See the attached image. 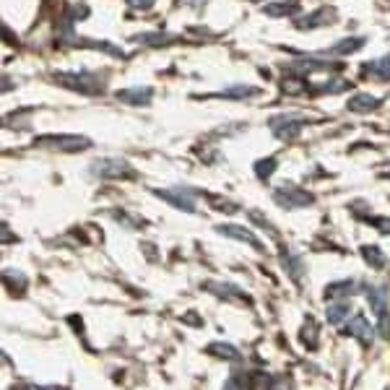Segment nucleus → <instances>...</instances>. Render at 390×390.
I'll return each mask as SVG.
<instances>
[{
	"mask_svg": "<svg viewBox=\"0 0 390 390\" xmlns=\"http://www.w3.org/2000/svg\"><path fill=\"white\" fill-rule=\"evenodd\" d=\"M216 232H218V235L229 237V239H237V242H245V245L255 247V250H265L263 242H260V239H258V237H255L247 227H242V224H218Z\"/></svg>",
	"mask_w": 390,
	"mask_h": 390,
	"instance_id": "7",
	"label": "nucleus"
},
{
	"mask_svg": "<svg viewBox=\"0 0 390 390\" xmlns=\"http://www.w3.org/2000/svg\"><path fill=\"white\" fill-rule=\"evenodd\" d=\"M203 289L221 291V294H239V289H237V286H218V284H203Z\"/></svg>",
	"mask_w": 390,
	"mask_h": 390,
	"instance_id": "24",
	"label": "nucleus"
},
{
	"mask_svg": "<svg viewBox=\"0 0 390 390\" xmlns=\"http://www.w3.org/2000/svg\"><path fill=\"white\" fill-rule=\"evenodd\" d=\"M130 8H146V6H151V0H125Z\"/></svg>",
	"mask_w": 390,
	"mask_h": 390,
	"instance_id": "26",
	"label": "nucleus"
},
{
	"mask_svg": "<svg viewBox=\"0 0 390 390\" xmlns=\"http://www.w3.org/2000/svg\"><path fill=\"white\" fill-rule=\"evenodd\" d=\"M273 198H276V203L284 206V209H302V206H309V203H312V195H309V193L300 190V188H289V185L279 188V190L273 193Z\"/></svg>",
	"mask_w": 390,
	"mask_h": 390,
	"instance_id": "5",
	"label": "nucleus"
},
{
	"mask_svg": "<svg viewBox=\"0 0 390 390\" xmlns=\"http://www.w3.org/2000/svg\"><path fill=\"white\" fill-rule=\"evenodd\" d=\"M156 195H159L162 200H167L169 206H174L177 211L195 214V195L185 193L182 188H167V190H156Z\"/></svg>",
	"mask_w": 390,
	"mask_h": 390,
	"instance_id": "6",
	"label": "nucleus"
},
{
	"mask_svg": "<svg viewBox=\"0 0 390 390\" xmlns=\"http://www.w3.org/2000/svg\"><path fill=\"white\" fill-rule=\"evenodd\" d=\"M271 390H291V382H289V380H279V382H273Z\"/></svg>",
	"mask_w": 390,
	"mask_h": 390,
	"instance_id": "27",
	"label": "nucleus"
},
{
	"mask_svg": "<svg viewBox=\"0 0 390 390\" xmlns=\"http://www.w3.org/2000/svg\"><path fill=\"white\" fill-rule=\"evenodd\" d=\"M367 305L372 309V318L380 328L382 336L390 333V307H388V286L382 284H370L367 286Z\"/></svg>",
	"mask_w": 390,
	"mask_h": 390,
	"instance_id": "1",
	"label": "nucleus"
},
{
	"mask_svg": "<svg viewBox=\"0 0 390 390\" xmlns=\"http://www.w3.org/2000/svg\"><path fill=\"white\" fill-rule=\"evenodd\" d=\"M206 351H209L211 356H221V359H232V362L239 359V351H237L232 344H227V341H214V344H209Z\"/></svg>",
	"mask_w": 390,
	"mask_h": 390,
	"instance_id": "18",
	"label": "nucleus"
},
{
	"mask_svg": "<svg viewBox=\"0 0 390 390\" xmlns=\"http://www.w3.org/2000/svg\"><path fill=\"white\" fill-rule=\"evenodd\" d=\"M349 336H354L356 341H362V344H375V338H377V330H375V323L370 318H364V315H356L351 323H349Z\"/></svg>",
	"mask_w": 390,
	"mask_h": 390,
	"instance_id": "8",
	"label": "nucleus"
},
{
	"mask_svg": "<svg viewBox=\"0 0 390 390\" xmlns=\"http://www.w3.org/2000/svg\"><path fill=\"white\" fill-rule=\"evenodd\" d=\"M356 289V281L354 279H341V281H333L326 286V297L330 302H341V300H349Z\"/></svg>",
	"mask_w": 390,
	"mask_h": 390,
	"instance_id": "12",
	"label": "nucleus"
},
{
	"mask_svg": "<svg viewBox=\"0 0 390 390\" xmlns=\"http://www.w3.org/2000/svg\"><path fill=\"white\" fill-rule=\"evenodd\" d=\"M367 73L377 81H390V55H382L372 63H367Z\"/></svg>",
	"mask_w": 390,
	"mask_h": 390,
	"instance_id": "16",
	"label": "nucleus"
},
{
	"mask_svg": "<svg viewBox=\"0 0 390 390\" xmlns=\"http://www.w3.org/2000/svg\"><path fill=\"white\" fill-rule=\"evenodd\" d=\"M362 255H364V263L370 265V268H375V271H382L388 265V258H385V253L377 245H364Z\"/></svg>",
	"mask_w": 390,
	"mask_h": 390,
	"instance_id": "14",
	"label": "nucleus"
},
{
	"mask_svg": "<svg viewBox=\"0 0 390 390\" xmlns=\"http://www.w3.org/2000/svg\"><path fill=\"white\" fill-rule=\"evenodd\" d=\"M36 146L42 148H53V151H63V154H76V151H83L89 148L91 141L86 136H76V133H63V136H42L34 141Z\"/></svg>",
	"mask_w": 390,
	"mask_h": 390,
	"instance_id": "2",
	"label": "nucleus"
},
{
	"mask_svg": "<svg viewBox=\"0 0 390 390\" xmlns=\"http://www.w3.org/2000/svg\"><path fill=\"white\" fill-rule=\"evenodd\" d=\"M138 42H148L151 47H162V45H167V42H172V36L169 34H141V36H136Z\"/></svg>",
	"mask_w": 390,
	"mask_h": 390,
	"instance_id": "21",
	"label": "nucleus"
},
{
	"mask_svg": "<svg viewBox=\"0 0 390 390\" xmlns=\"http://www.w3.org/2000/svg\"><path fill=\"white\" fill-rule=\"evenodd\" d=\"M375 227L380 229V232H385V235H390V218H377Z\"/></svg>",
	"mask_w": 390,
	"mask_h": 390,
	"instance_id": "25",
	"label": "nucleus"
},
{
	"mask_svg": "<svg viewBox=\"0 0 390 390\" xmlns=\"http://www.w3.org/2000/svg\"><path fill=\"white\" fill-rule=\"evenodd\" d=\"M255 169H258V174H260V177H268V174L276 169V159H265V162H258V164H255Z\"/></svg>",
	"mask_w": 390,
	"mask_h": 390,
	"instance_id": "22",
	"label": "nucleus"
},
{
	"mask_svg": "<svg viewBox=\"0 0 390 390\" xmlns=\"http://www.w3.org/2000/svg\"><path fill=\"white\" fill-rule=\"evenodd\" d=\"M330 18H333V11L320 8V11H315V13H309V16L300 18V21H297V27L300 29H318V27H323V24H328Z\"/></svg>",
	"mask_w": 390,
	"mask_h": 390,
	"instance_id": "15",
	"label": "nucleus"
},
{
	"mask_svg": "<svg viewBox=\"0 0 390 390\" xmlns=\"http://www.w3.org/2000/svg\"><path fill=\"white\" fill-rule=\"evenodd\" d=\"M351 309H354V305L349 300H341V302H330L326 309V318L330 326H341V323H346V320L351 318Z\"/></svg>",
	"mask_w": 390,
	"mask_h": 390,
	"instance_id": "11",
	"label": "nucleus"
},
{
	"mask_svg": "<svg viewBox=\"0 0 390 390\" xmlns=\"http://www.w3.org/2000/svg\"><path fill=\"white\" fill-rule=\"evenodd\" d=\"M53 78L60 86L71 91H78V94H99L102 83L99 78H94L91 73H76V71H65V73H53Z\"/></svg>",
	"mask_w": 390,
	"mask_h": 390,
	"instance_id": "3",
	"label": "nucleus"
},
{
	"mask_svg": "<svg viewBox=\"0 0 390 390\" xmlns=\"http://www.w3.org/2000/svg\"><path fill=\"white\" fill-rule=\"evenodd\" d=\"M284 91H286V94H302V81H297V78H286V81H284Z\"/></svg>",
	"mask_w": 390,
	"mask_h": 390,
	"instance_id": "23",
	"label": "nucleus"
},
{
	"mask_svg": "<svg viewBox=\"0 0 390 390\" xmlns=\"http://www.w3.org/2000/svg\"><path fill=\"white\" fill-rule=\"evenodd\" d=\"M380 107V97H372V94H354L349 99V109L356 112V115H364V112H372V109Z\"/></svg>",
	"mask_w": 390,
	"mask_h": 390,
	"instance_id": "13",
	"label": "nucleus"
},
{
	"mask_svg": "<svg viewBox=\"0 0 390 390\" xmlns=\"http://www.w3.org/2000/svg\"><path fill=\"white\" fill-rule=\"evenodd\" d=\"M271 127H273V133H276L279 138H294L297 133H300L302 120L294 118V115H281V118H273L271 120Z\"/></svg>",
	"mask_w": 390,
	"mask_h": 390,
	"instance_id": "10",
	"label": "nucleus"
},
{
	"mask_svg": "<svg viewBox=\"0 0 390 390\" xmlns=\"http://www.w3.org/2000/svg\"><path fill=\"white\" fill-rule=\"evenodd\" d=\"M362 47H364V36H351V39H341V42L330 47L326 55H349V53L362 50Z\"/></svg>",
	"mask_w": 390,
	"mask_h": 390,
	"instance_id": "19",
	"label": "nucleus"
},
{
	"mask_svg": "<svg viewBox=\"0 0 390 390\" xmlns=\"http://www.w3.org/2000/svg\"><path fill=\"white\" fill-rule=\"evenodd\" d=\"M255 3H260V0H255Z\"/></svg>",
	"mask_w": 390,
	"mask_h": 390,
	"instance_id": "30",
	"label": "nucleus"
},
{
	"mask_svg": "<svg viewBox=\"0 0 390 390\" xmlns=\"http://www.w3.org/2000/svg\"><path fill=\"white\" fill-rule=\"evenodd\" d=\"M263 11L268 16H286V13H294V11H297V3H294V0H281L279 6H265Z\"/></svg>",
	"mask_w": 390,
	"mask_h": 390,
	"instance_id": "20",
	"label": "nucleus"
},
{
	"mask_svg": "<svg viewBox=\"0 0 390 390\" xmlns=\"http://www.w3.org/2000/svg\"><path fill=\"white\" fill-rule=\"evenodd\" d=\"M260 89L255 86H245V83H237V86H227V89L218 91V97H227V99H247V97H258Z\"/></svg>",
	"mask_w": 390,
	"mask_h": 390,
	"instance_id": "17",
	"label": "nucleus"
},
{
	"mask_svg": "<svg viewBox=\"0 0 390 390\" xmlns=\"http://www.w3.org/2000/svg\"><path fill=\"white\" fill-rule=\"evenodd\" d=\"M91 169L97 177L104 180H120V177H136V169L125 162V159H99L91 164Z\"/></svg>",
	"mask_w": 390,
	"mask_h": 390,
	"instance_id": "4",
	"label": "nucleus"
},
{
	"mask_svg": "<svg viewBox=\"0 0 390 390\" xmlns=\"http://www.w3.org/2000/svg\"><path fill=\"white\" fill-rule=\"evenodd\" d=\"M229 390H239V382H237V377H232V380H229Z\"/></svg>",
	"mask_w": 390,
	"mask_h": 390,
	"instance_id": "29",
	"label": "nucleus"
},
{
	"mask_svg": "<svg viewBox=\"0 0 390 390\" xmlns=\"http://www.w3.org/2000/svg\"><path fill=\"white\" fill-rule=\"evenodd\" d=\"M118 99L125 102V104H133V107H141V104H148L154 99V89L151 86H133V89H120Z\"/></svg>",
	"mask_w": 390,
	"mask_h": 390,
	"instance_id": "9",
	"label": "nucleus"
},
{
	"mask_svg": "<svg viewBox=\"0 0 390 390\" xmlns=\"http://www.w3.org/2000/svg\"><path fill=\"white\" fill-rule=\"evenodd\" d=\"M29 390H65V388H60V385H32Z\"/></svg>",
	"mask_w": 390,
	"mask_h": 390,
	"instance_id": "28",
	"label": "nucleus"
}]
</instances>
